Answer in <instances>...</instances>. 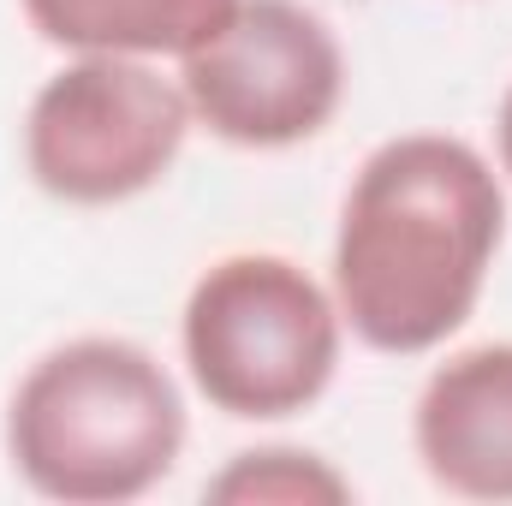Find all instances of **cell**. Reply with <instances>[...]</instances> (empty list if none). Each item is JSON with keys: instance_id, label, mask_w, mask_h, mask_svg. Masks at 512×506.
Masks as SVG:
<instances>
[{"instance_id": "cell-1", "label": "cell", "mask_w": 512, "mask_h": 506, "mask_svg": "<svg viewBox=\"0 0 512 506\" xmlns=\"http://www.w3.org/2000/svg\"><path fill=\"white\" fill-rule=\"evenodd\" d=\"M507 239V185L483 149L447 131H399L364 155L334 227L340 322L387 358L447 346Z\"/></svg>"}, {"instance_id": "cell-8", "label": "cell", "mask_w": 512, "mask_h": 506, "mask_svg": "<svg viewBox=\"0 0 512 506\" xmlns=\"http://www.w3.org/2000/svg\"><path fill=\"white\" fill-rule=\"evenodd\" d=\"M352 477L334 471L310 447H251L233 453L209 483L203 501L215 506H352Z\"/></svg>"}, {"instance_id": "cell-2", "label": "cell", "mask_w": 512, "mask_h": 506, "mask_svg": "<svg viewBox=\"0 0 512 506\" xmlns=\"http://www.w3.org/2000/svg\"><path fill=\"white\" fill-rule=\"evenodd\" d=\"M185 453V399L167 364L120 334H78L42 352L6 405V459L66 506L143 501Z\"/></svg>"}, {"instance_id": "cell-5", "label": "cell", "mask_w": 512, "mask_h": 506, "mask_svg": "<svg viewBox=\"0 0 512 506\" xmlns=\"http://www.w3.org/2000/svg\"><path fill=\"white\" fill-rule=\"evenodd\" d=\"M191 120L233 149H292L346 102V48L304 0H239L233 18L179 60Z\"/></svg>"}, {"instance_id": "cell-9", "label": "cell", "mask_w": 512, "mask_h": 506, "mask_svg": "<svg viewBox=\"0 0 512 506\" xmlns=\"http://www.w3.org/2000/svg\"><path fill=\"white\" fill-rule=\"evenodd\" d=\"M495 149H501V179H512V84L501 96V114H495Z\"/></svg>"}, {"instance_id": "cell-7", "label": "cell", "mask_w": 512, "mask_h": 506, "mask_svg": "<svg viewBox=\"0 0 512 506\" xmlns=\"http://www.w3.org/2000/svg\"><path fill=\"white\" fill-rule=\"evenodd\" d=\"M30 30L66 54L185 60L203 48L239 0H18Z\"/></svg>"}, {"instance_id": "cell-6", "label": "cell", "mask_w": 512, "mask_h": 506, "mask_svg": "<svg viewBox=\"0 0 512 506\" xmlns=\"http://www.w3.org/2000/svg\"><path fill=\"white\" fill-rule=\"evenodd\" d=\"M411 447L435 489L512 501V340L465 346L429 370L411 405Z\"/></svg>"}, {"instance_id": "cell-3", "label": "cell", "mask_w": 512, "mask_h": 506, "mask_svg": "<svg viewBox=\"0 0 512 506\" xmlns=\"http://www.w3.org/2000/svg\"><path fill=\"white\" fill-rule=\"evenodd\" d=\"M340 346L346 322L334 286L274 251L209 262L179 316V352L197 393L239 423L310 411L334 387Z\"/></svg>"}, {"instance_id": "cell-4", "label": "cell", "mask_w": 512, "mask_h": 506, "mask_svg": "<svg viewBox=\"0 0 512 506\" xmlns=\"http://www.w3.org/2000/svg\"><path fill=\"white\" fill-rule=\"evenodd\" d=\"M191 126L179 78L155 60L72 54L24 108V167L54 203L114 209L173 173Z\"/></svg>"}]
</instances>
